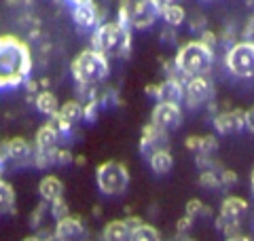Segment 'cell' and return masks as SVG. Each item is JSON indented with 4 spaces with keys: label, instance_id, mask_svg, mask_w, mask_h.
<instances>
[{
    "label": "cell",
    "instance_id": "40",
    "mask_svg": "<svg viewBox=\"0 0 254 241\" xmlns=\"http://www.w3.org/2000/svg\"><path fill=\"white\" fill-rule=\"evenodd\" d=\"M23 85H26V89H28V95H36V93H38V80L28 78Z\"/></svg>",
    "mask_w": 254,
    "mask_h": 241
},
{
    "label": "cell",
    "instance_id": "30",
    "mask_svg": "<svg viewBox=\"0 0 254 241\" xmlns=\"http://www.w3.org/2000/svg\"><path fill=\"white\" fill-rule=\"evenodd\" d=\"M98 108H100V102L98 100H87V104L83 106V119L93 123L98 119Z\"/></svg>",
    "mask_w": 254,
    "mask_h": 241
},
{
    "label": "cell",
    "instance_id": "15",
    "mask_svg": "<svg viewBox=\"0 0 254 241\" xmlns=\"http://www.w3.org/2000/svg\"><path fill=\"white\" fill-rule=\"evenodd\" d=\"M244 112L246 110H242V108L216 112V115H214V127H216V131L231 133L235 129H240V127H244Z\"/></svg>",
    "mask_w": 254,
    "mask_h": 241
},
{
    "label": "cell",
    "instance_id": "32",
    "mask_svg": "<svg viewBox=\"0 0 254 241\" xmlns=\"http://www.w3.org/2000/svg\"><path fill=\"white\" fill-rule=\"evenodd\" d=\"M199 43H201L203 47H208V49L214 51V47H216V43H218V36L214 34L212 30H203L201 36H199Z\"/></svg>",
    "mask_w": 254,
    "mask_h": 241
},
{
    "label": "cell",
    "instance_id": "34",
    "mask_svg": "<svg viewBox=\"0 0 254 241\" xmlns=\"http://www.w3.org/2000/svg\"><path fill=\"white\" fill-rule=\"evenodd\" d=\"M193 229V218H189V216H182V218L176 222V231L178 235H187V233Z\"/></svg>",
    "mask_w": 254,
    "mask_h": 241
},
{
    "label": "cell",
    "instance_id": "45",
    "mask_svg": "<svg viewBox=\"0 0 254 241\" xmlns=\"http://www.w3.org/2000/svg\"><path fill=\"white\" fill-rule=\"evenodd\" d=\"M174 241H195V239H190L189 235H178V237L174 239Z\"/></svg>",
    "mask_w": 254,
    "mask_h": 241
},
{
    "label": "cell",
    "instance_id": "3",
    "mask_svg": "<svg viewBox=\"0 0 254 241\" xmlns=\"http://www.w3.org/2000/svg\"><path fill=\"white\" fill-rule=\"evenodd\" d=\"M174 66L187 80L208 76L214 66V51L203 47L199 40H189L178 49L176 58H174Z\"/></svg>",
    "mask_w": 254,
    "mask_h": 241
},
{
    "label": "cell",
    "instance_id": "42",
    "mask_svg": "<svg viewBox=\"0 0 254 241\" xmlns=\"http://www.w3.org/2000/svg\"><path fill=\"white\" fill-rule=\"evenodd\" d=\"M144 91H146V95H150V98H157V85H146Z\"/></svg>",
    "mask_w": 254,
    "mask_h": 241
},
{
    "label": "cell",
    "instance_id": "17",
    "mask_svg": "<svg viewBox=\"0 0 254 241\" xmlns=\"http://www.w3.org/2000/svg\"><path fill=\"white\" fill-rule=\"evenodd\" d=\"M58 140H60V133L49 120V123L38 127V131H36V148L34 150L36 152H53L55 148H58Z\"/></svg>",
    "mask_w": 254,
    "mask_h": 241
},
{
    "label": "cell",
    "instance_id": "35",
    "mask_svg": "<svg viewBox=\"0 0 254 241\" xmlns=\"http://www.w3.org/2000/svg\"><path fill=\"white\" fill-rule=\"evenodd\" d=\"M185 146L189 150L197 152V150H199V146H201V135H189V138L185 140Z\"/></svg>",
    "mask_w": 254,
    "mask_h": 241
},
{
    "label": "cell",
    "instance_id": "37",
    "mask_svg": "<svg viewBox=\"0 0 254 241\" xmlns=\"http://www.w3.org/2000/svg\"><path fill=\"white\" fill-rule=\"evenodd\" d=\"M244 127H248V129L254 133V106L244 112Z\"/></svg>",
    "mask_w": 254,
    "mask_h": 241
},
{
    "label": "cell",
    "instance_id": "27",
    "mask_svg": "<svg viewBox=\"0 0 254 241\" xmlns=\"http://www.w3.org/2000/svg\"><path fill=\"white\" fill-rule=\"evenodd\" d=\"M203 214H210V210L205 207L199 199H190L187 207H185V216H189V218H197V216H203Z\"/></svg>",
    "mask_w": 254,
    "mask_h": 241
},
{
    "label": "cell",
    "instance_id": "20",
    "mask_svg": "<svg viewBox=\"0 0 254 241\" xmlns=\"http://www.w3.org/2000/svg\"><path fill=\"white\" fill-rule=\"evenodd\" d=\"M34 104H36V108L41 110L43 115H49V117H53L55 112L60 110V102H58V98H55V93L49 91V89L38 91L34 95Z\"/></svg>",
    "mask_w": 254,
    "mask_h": 241
},
{
    "label": "cell",
    "instance_id": "1",
    "mask_svg": "<svg viewBox=\"0 0 254 241\" xmlns=\"http://www.w3.org/2000/svg\"><path fill=\"white\" fill-rule=\"evenodd\" d=\"M32 72V51L15 34H0V89L23 85Z\"/></svg>",
    "mask_w": 254,
    "mask_h": 241
},
{
    "label": "cell",
    "instance_id": "10",
    "mask_svg": "<svg viewBox=\"0 0 254 241\" xmlns=\"http://www.w3.org/2000/svg\"><path fill=\"white\" fill-rule=\"evenodd\" d=\"M214 95V85L208 76H197V78H190L189 83L185 85V98L187 104L190 108L199 106V104L208 102Z\"/></svg>",
    "mask_w": 254,
    "mask_h": 241
},
{
    "label": "cell",
    "instance_id": "5",
    "mask_svg": "<svg viewBox=\"0 0 254 241\" xmlns=\"http://www.w3.org/2000/svg\"><path fill=\"white\" fill-rule=\"evenodd\" d=\"M161 4L159 0H121L119 2V19L127 28L146 30L161 17Z\"/></svg>",
    "mask_w": 254,
    "mask_h": 241
},
{
    "label": "cell",
    "instance_id": "26",
    "mask_svg": "<svg viewBox=\"0 0 254 241\" xmlns=\"http://www.w3.org/2000/svg\"><path fill=\"white\" fill-rule=\"evenodd\" d=\"M216 148H218L216 135H203V138H201V146H199V150H197V155H201V157H214Z\"/></svg>",
    "mask_w": 254,
    "mask_h": 241
},
{
    "label": "cell",
    "instance_id": "22",
    "mask_svg": "<svg viewBox=\"0 0 254 241\" xmlns=\"http://www.w3.org/2000/svg\"><path fill=\"white\" fill-rule=\"evenodd\" d=\"M15 212V190L4 178L0 180V216Z\"/></svg>",
    "mask_w": 254,
    "mask_h": 241
},
{
    "label": "cell",
    "instance_id": "11",
    "mask_svg": "<svg viewBox=\"0 0 254 241\" xmlns=\"http://www.w3.org/2000/svg\"><path fill=\"white\" fill-rule=\"evenodd\" d=\"M100 6L93 2V0H81L72 6V19L78 28L91 30L100 26Z\"/></svg>",
    "mask_w": 254,
    "mask_h": 241
},
{
    "label": "cell",
    "instance_id": "13",
    "mask_svg": "<svg viewBox=\"0 0 254 241\" xmlns=\"http://www.w3.org/2000/svg\"><path fill=\"white\" fill-rule=\"evenodd\" d=\"M168 142H170V135L159 131L157 127H153L150 123L144 125L142 129V138H140V148L144 155H153L157 150H168Z\"/></svg>",
    "mask_w": 254,
    "mask_h": 241
},
{
    "label": "cell",
    "instance_id": "39",
    "mask_svg": "<svg viewBox=\"0 0 254 241\" xmlns=\"http://www.w3.org/2000/svg\"><path fill=\"white\" fill-rule=\"evenodd\" d=\"M161 38H163V43H168V40H170V43H176V30H174V28H165L163 30V34H161Z\"/></svg>",
    "mask_w": 254,
    "mask_h": 241
},
{
    "label": "cell",
    "instance_id": "6",
    "mask_svg": "<svg viewBox=\"0 0 254 241\" xmlns=\"http://www.w3.org/2000/svg\"><path fill=\"white\" fill-rule=\"evenodd\" d=\"M95 182H98L102 195L119 197L129 186V172L121 161H104L95 170Z\"/></svg>",
    "mask_w": 254,
    "mask_h": 241
},
{
    "label": "cell",
    "instance_id": "31",
    "mask_svg": "<svg viewBox=\"0 0 254 241\" xmlns=\"http://www.w3.org/2000/svg\"><path fill=\"white\" fill-rule=\"evenodd\" d=\"M218 178H220V186H225V188H231L237 184V174L231 170H222L218 174Z\"/></svg>",
    "mask_w": 254,
    "mask_h": 241
},
{
    "label": "cell",
    "instance_id": "33",
    "mask_svg": "<svg viewBox=\"0 0 254 241\" xmlns=\"http://www.w3.org/2000/svg\"><path fill=\"white\" fill-rule=\"evenodd\" d=\"M74 157L68 148H58V155H55V165H66V163H72Z\"/></svg>",
    "mask_w": 254,
    "mask_h": 241
},
{
    "label": "cell",
    "instance_id": "41",
    "mask_svg": "<svg viewBox=\"0 0 254 241\" xmlns=\"http://www.w3.org/2000/svg\"><path fill=\"white\" fill-rule=\"evenodd\" d=\"M190 28L203 32V28H205V17H201V15H197V17H195L193 21H190Z\"/></svg>",
    "mask_w": 254,
    "mask_h": 241
},
{
    "label": "cell",
    "instance_id": "47",
    "mask_svg": "<svg viewBox=\"0 0 254 241\" xmlns=\"http://www.w3.org/2000/svg\"><path fill=\"white\" fill-rule=\"evenodd\" d=\"M159 2H163V4H172L174 0H159Z\"/></svg>",
    "mask_w": 254,
    "mask_h": 241
},
{
    "label": "cell",
    "instance_id": "23",
    "mask_svg": "<svg viewBox=\"0 0 254 241\" xmlns=\"http://www.w3.org/2000/svg\"><path fill=\"white\" fill-rule=\"evenodd\" d=\"M58 115H60L64 120H66V123L74 125L76 120L83 119V104L76 102V100H70V102H66V104H62L60 110H58Z\"/></svg>",
    "mask_w": 254,
    "mask_h": 241
},
{
    "label": "cell",
    "instance_id": "18",
    "mask_svg": "<svg viewBox=\"0 0 254 241\" xmlns=\"http://www.w3.org/2000/svg\"><path fill=\"white\" fill-rule=\"evenodd\" d=\"M4 152H6V159L23 163V161H28L32 157L34 148H32V144L26 138H11L4 142Z\"/></svg>",
    "mask_w": 254,
    "mask_h": 241
},
{
    "label": "cell",
    "instance_id": "2",
    "mask_svg": "<svg viewBox=\"0 0 254 241\" xmlns=\"http://www.w3.org/2000/svg\"><path fill=\"white\" fill-rule=\"evenodd\" d=\"M91 49L104 58H127L131 51V30L121 21L100 23L91 36Z\"/></svg>",
    "mask_w": 254,
    "mask_h": 241
},
{
    "label": "cell",
    "instance_id": "19",
    "mask_svg": "<svg viewBox=\"0 0 254 241\" xmlns=\"http://www.w3.org/2000/svg\"><path fill=\"white\" fill-rule=\"evenodd\" d=\"M129 235L131 229L127 227L125 220H113L102 231V241H129Z\"/></svg>",
    "mask_w": 254,
    "mask_h": 241
},
{
    "label": "cell",
    "instance_id": "12",
    "mask_svg": "<svg viewBox=\"0 0 254 241\" xmlns=\"http://www.w3.org/2000/svg\"><path fill=\"white\" fill-rule=\"evenodd\" d=\"M55 241H81L85 237V224L78 216H66L55 222Z\"/></svg>",
    "mask_w": 254,
    "mask_h": 241
},
{
    "label": "cell",
    "instance_id": "36",
    "mask_svg": "<svg viewBox=\"0 0 254 241\" xmlns=\"http://www.w3.org/2000/svg\"><path fill=\"white\" fill-rule=\"evenodd\" d=\"M45 210H47V203H41V205H38L36 207V210H34V214H32V227H38V224H41V220H43V214H45Z\"/></svg>",
    "mask_w": 254,
    "mask_h": 241
},
{
    "label": "cell",
    "instance_id": "21",
    "mask_svg": "<svg viewBox=\"0 0 254 241\" xmlns=\"http://www.w3.org/2000/svg\"><path fill=\"white\" fill-rule=\"evenodd\" d=\"M148 163L155 174H168L174 165V157L170 155V150H157L148 157Z\"/></svg>",
    "mask_w": 254,
    "mask_h": 241
},
{
    "label": "cell",
    "instance_id": "51",
    "mask_svg": "<svg viewBox=\"0 0 254 241\" xmlns=\"http://www.w3.org/2000/svg\"><path fill=\"white\" fill-rule=\"evenodd\" d=\"M203 2H210V0H203Z\"/></svg>",
    "mask_w": 254,
    "mask_h": 241
},
{
    "label": "cell",
    "instance_id": "43",
    "mask_svg": "<svg viewBox=\"0 0 254 241\" xmlns=\"http://www.w3.org/2000/svg\"><path fill=\"white\" fill-rule=\"evenodd\" d=\"M227 241H254V239L248 235H235V237H229Z\"/></svg>",
    "mask_w": 254,
    "mask_h": 241
},
{
    "label": "cell",
    "instance_id": "44",
    "mask_svg": "<svg viewBox=\"0 0 254 241\" xmlns=\"http://www.w3.org/2000/svg\"><path fill=\"white\" fill-rule=\"evenodd\" d=\"M74 163H76V165H85V163H87V159H85L83 155H78V157H74Z\"/></svg>",
    "mask_w": 254,
    "mask_h": 241
},
{
    "label": "cell",
    "instance_id": "28",
    "mask_svg": "<svg viewBox=\"0 0 254 241\" xmlns=\"http://www.w3.org/2000/svg\"><path fill=\"white\" fill-rule=\"evenodd\" d=\"M51 216L55 218V222L62 220V218H66V216H70V210H68L66 201H64V199L53 201V203H51Z\"/></svg>",
    "mask_w": 254,
    "mask_h": 241
},
{
    "label": "cell",
    "instance_id": "49",
    "mask_svg": "<svg viewBox=\"0 0 254 241\" xmlns=\"http://www.w3.org/2000/svg\"><path fill=\"white\" fill-rule=\"evenodd\" d=\"M250 180H252V192H254V172H252V178Z\"/></svg>",
    "mask_w": 254,
    "mask_h": 241
},
{
    "label": "cell",
    "instance_id": "14",
    "mask_svg": "<svg viewBox=\"0 0 254 241\" xmlns=\"http://www.w3.org/2000/svg\"><path fill=\"white\" fill-rule=\"evenodd\" d=\"M157 100L165 104H176L180 106V102L185 100V85L176 78H165L157 85Z\"/></svg>",
    "mask_w": 254,
    "mask_h": 241
},
{
    "label": "cell",
    "instance_id": "8",
    "mask_svg": "<svg viewBox=\"0 0 254 241\" xmlns=\"http://www.w3.org/2000/svg\"><path fill=\"white\" fill-rule=\"evenodd\" d=\"M227 68L235 76L252 78L254 76V40H240L229 47L225 55Z\"/></svg>",
    "mask_w": 254,
    "mask_h": 241
},
{
    "label": "cell",
    "instance_id": "25",
    "mask_svg": "<svg viewBox=\"0 0 254 241\" xmlns=\"http://www.w3.org/2000/svg\"><path fill=\"white\" fill-rule=\"evenodd\" d=\"M129 241H161V233H159V231L153 227V224L142 222L140 227L131 229Z\"/></svg>",
    "mask_w": 254,
    "mask_h": 241
},
{
    "label": "cell",
    "instance_id": "24",
    "mask_svg": "<svg viewBox=\"0 0 254 241\" xmlns=\"http://www.w3.org/2000/svg\"><path fill=\"white\" fill-rule=\"evenodd\" d=\"M161 17L165 19V23H168L170 28H176V26H180L182 21H185V17H187V13H185V9H182L180 4H161Z\"/></svg>",
    "mask_w": 254,
    "mask_h": 241
},
{
    "label": "cell",
    "instance_id": "50",
    "mask_svg": "<svg viewBox=\"0 0 254 241\" xmlns=\"http://www.w3.org/2000/svg\"><path fill=\"white\" fill-rule=\"evenodd\" d=\"M81 241H95V239H89V237H83Z\"/></svg>",
    "mask_w": 254,
    "mask_h": 241
},
{
    "label": "cell",
    "instance_id": "7",
    "mask_svg": "<svg viewBox=\"0 0 254 241\" xmlns=\"http://www.w3.org/2000/svg\"><path fill=\"white\" fill-rule=\"evenodd\" d=\"M248 212V201L242 197H227L220 205V214L216 218V229L225 233L227 239L242 235V218Z\"/></svg>",
    "mask_w": 254,
    "mask_h": 241
},
{
    "label": "cell",
    "instance_id": "38",
    "mask_svg": "<svg viewBox=\"0 0 254 241\" xmlns=\"http://www.w3.org/2000/svg\"><path fill=\"white\" fill-rule=\"evenodd\" d=\"M244 36H246V40H254V15L248 19V23H246V28H244Z\"/></svg>",
    "mask_w": 254,
    "mask_h": 241
},
{
    "label": "cell",
    "instance_id": "48",
    "mask_svg": "<svg viewBox=\"0 0 254 241\" xmlns=\"http://www.w3.org/2000/svg\"><path fill=\"white\" fill-rule=\"evenodd\" d=\"M68 2H70V4H72V6H74L76 2H81V0H68Z\"/></svg>",
    "mask_w": 254,
    "mask_h": 241
},
{
    "label": "cell",
    "instance_id": "4",
    "mask_svg": "<svg viewBox=\"0 0 254 241\" xmlns=\"http://www.w3.org/2000/svg\"><path fill=\"white\" fill-rule=\"evenodd\" d=\"M70 72H72V76L78 83V87L91 89V87L100 85L102 80L108 76L110 63L102 53L93 51V49H85L72 60V63H70Z\"/></svg>",
    "mask_w": 254,
    "mask_h": 241
},
{
    "label": "cell",
    "instance_id": "16",
    "mask_svg": "<svg viewBox=\"0 0 254 241\" xmlns=\"http://www.w3.org/2000/svg\"><path fill=\"white\" fill-rule=\"evenodd\" d=\"M38 195H41L43 203H53L64 197V182L58 178V176H45L38 184Z\"/></svg>",
    "mask_w": 254,
    "mask_h": 241
},
{
    "label": "cell",
    "instance_id": "9",
    "mask_svg": "<svg viewBox=\"0 0 254 241\" xmlns=\"http://www.w3.org/2000/svg\"><path fill=\"white\" fill-rule=\"evenodd\" d=\"M182 123V110L176 104H165V102H159L157 106L153 108V115H150V125L157 127L159 131L168 133L178 129Z\"/></svg>",
    "mask_w": 254,
    "mask_h": 241
},
{
    "label": "cell",
    "instance_id": "46",
    "mask_svg": "<svg viewBox=\"0 0 254 241\" xmlns=\"http://www.w3.org/2000/svg\"><path fill=\"white\" fill-rule=\"evenodd\" d=\"M23 241H43L41 237H38V235H32V237H26V239H23Z\"/></svg>",
    "mask_w": 254,
    "mask_h": 241
},
{
    "label": "cell",
    "instance_id": "29",
    "mask_svg": "<svg viewBox=\"0 0 254 241\" xmlns=\"http://www.w3.org/2000/svg\"><path fill=\"white\" fill-rule=\"evenodd\" d=\"M199 184L205 188H220V178H218V174H214V172H201Z\"/></svg>",
    "mask_w": 254,
    "mask_h": 241
}]
</instances>
